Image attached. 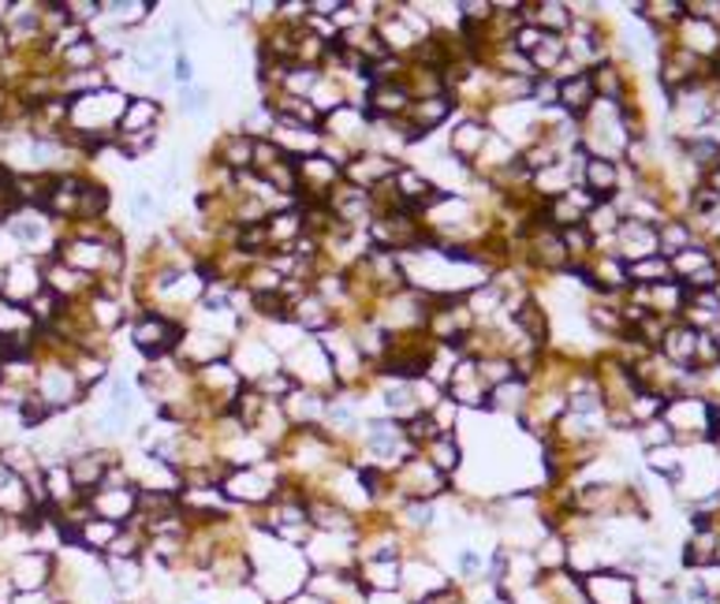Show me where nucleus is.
<instances>
[{
  "mask_svg": "<svg viewBox=\"0 0 720 604\" xmlns=\"http://www.w3.org/2000/svg\"><path fill=\"white\" fill-rule=\"evenodd\" d=\"M589 604H643L638 597V579L619 567H602L583 579Z\"/></svg>",
  "mask_w": 720,
  "mask_h": 604,
  "instance_id": "nucleus-1",
  "label": "nucleus"
},
{
  "mask_svg": "<svg viewBox=\"0 0 720 604\" xmlns=\"http://www.w3.org/2000/svg\"><path fill=\"white\" fill-rule=\"evenodd\" d=\"M56 575V560L53 552L45 549H27L8 563V582H12L15 593H34V590H45L49 582Z\"/></svg>",
  "mask_w": 720,
  "mask_h": 604,
  "instance_id": "nucleus-2",
  "label": "nucleus"
},
{
  "mask_svg": "<svg viewBox=\"0 0 720 604\" xmlns=\"http://www.w3.org/2000/svg\"><path fill=\"white\" fill-rule=\"evenodd\" d=\"M176 344H179V325H173V321L161 317V314H146L135 325V347L149 358L168 355Z\"/></svg>",
  "mask_w": 720,
  "mask_h": 604,
  "instance_id": "nucleus-3",
  "label": "nucleus"
},
{
  "mask_svg": "<svg viewBox=\"0 0 720 604\" xmlns=\"http://www.w3.org/2000/svg\"><path fill=\"white\" fill-rule=\"evenodd\" d=\"M613 243H616V258H624L627 265H635V261L657 254V228L638 225V220H624Z\"/></svg>",
  "mask_w": 720,
  "mask_h": 604,
  "instance_id": "nucleus-4",
  "label": "nucleus"
},
{
  "mask_svg": "<svg viewBox=\"0 0 720 604\" xmlns=\"http://www.w3.org/2000/svg\"><path fill=\"white\" fill-rule=\"evenodd\" d=\"M717 563V527L713 522H691V533L684 541V567L702 571Z\"/></svg>",
  "mask_w": 720,
  "mask_h": 604,
  "instance_id": "nucleus-5",
  "label": "nucleus"
},
{
  "mask_svg": "<svg viewBox=\"0 0 720 604\" xmlns=\"http://www.w3.org/2000/svg\"><path fill=\"white\" fill-rule=\"evenodd\" d=\"M225 492L232 500H247V503H269L276 492V481L262 475V470H236L232 478L225 481Z\"/></svg>",
  "mask_w": 720,
  "mask_h": 604,
  "instance_id": "nucleus-6",
  "label": "nucleus"
},
{
  "mask_svg": "<svg viewBox=\"0 0 720 604\" xmlns=\"http://www.w3.org/2000/svg\"><path fill=\"white\" fill-rule=\"evenodd\" d=\"M411 90L404 83H382V86H369V108L382 116H399L411 108Z\"/></svg>",
  "mask_w": 720,
  "mask_h": 604,
  "instance_id": "nucleus-7",
  "label": "nucleus"
},
{
  "mask_svg": "<svg viewBox=\"0 0 720 604\" xmlns=\"http://www.w3.org/2000/svg\"><path fill=\"white\" fill-rule=\"evenodd\" d=\"M691 243H695V231L684 217H672V220H665V225L657 228V254H661V258H676L679 250H687Z\"/></svg>",
  "mask_w": 720,
  "mask_h": 604,
  "instance_id": "nucleus-8",
  "label": "nucleus"
},
{
  "mask_svg": "<svg viewBox=\"0 0 720 604\" xmlns=\"http://www.w3.org/2000/svg\"><path fill=\"white\" fill-rule=\"evenodd\" d=\"M627 280H632L635 288H654V284H668L672 277V261L654 254V258H643L635 261V265H627Z\"/></svg>",
  "mask_w": 720,
  "mask_h": 604,
  "instance_id": "nucleus-9",
  "label": "nucleus"
},
{
  "mask_svg": "<svg viewBox=\"0 0 720 604\" xmlns=\"http://www.w3.org/2000/svg\"><path fill=\"white\" fill-rule=\"evenodd\" d=\"M157 116H161V108H157L149 97H138V101H127L119 127H124V135H143V131H154Z\"/></svg>",
  "mask_w": 720,
  "mask_h": 604,
  "instance_id": "nucleus-10",
  "label": "nucleus"
},
{
  "mask_svg": "<svg viewBox=\"0 0 720 604\" xmlns=\"http://www.w3.org/2000/svg\"><path fill=\"white\" fill-rule=\"evenodd\" d=\"M124 527H116V522H105V519H94L90 516L83 527H79V545L83 549H97V552H108V545L116 541V533Z\"/></svg>",
  "mask_w": 720,
  "mask_h": 604,
  "instance_id": "nucleus-11",
  "label": "nucleus"
},
{
  "mask_svg": "<svg viewBox=\"0 0 720 604\" xmlns=\"http://www.w3.org/2000/svg\"><path fill=\"white\" fill-rule=\"evenodd\" d=\"M668 261H672V277L679 280V284H684L687 277H695L698 269H706L709 261H713V250L702 247V243H691V247L679 250V254H676V258H668Z\"/></svg>",
  "mask_w": 720,
  "mask_h": 604,
  "instance_id": "nucleus-12",
  "label": "nucleus"
},
{
  "mask_svg": "<svg viewBox=\"0 0 720 604\" xmlns=\"http://www.w3.org/2000/svg\"><path fill=\"white\" fill-rule=\"evenodd\" d=\"M426 448H429V459H426V462H429V467H434V470H441L445 478L459 467V445H456L452 433H441V437L429 440Z\"/></svg>",
  "mask_w": 720,
  "mask_h": 604,
  "instance_id": "nucleus-13",
  "label": "nucleus"
},
{
  "mask_svg": "<svg viewBox=\"0 0 720 604\" xmlns=\"http://www.w3.org/2000/svg\"><path fill=\"white\" fill-rule=\"evenodd\" d=\"M254 160V138L247 135H228L221 143V165L228 168H250Z\"/></svg>",
  "mask_w": 720,
  "mask_h": 604,
  "instance_id": "nucleus-14",
  "label": "nucleus"
},
{
  "mask_svg": "<svg viewBox=\"0 0 720 604\" xmlns=\"http://www.w3.org/2000/svg\"><path fill=\"white\" fill-rule=\"evenodd\" d=\"M489 143V131L486 127H478V124H467V127H459L456 131V138H452V149L459 157H474L478 149H486Z\"/></svg>",
  "mask_w": 720,
  "mask_h": 604,
  "instance_id": "nucleus-15",
  "label": "nucleus"
},
{
  "mask_svg": "<svg viewBox=\"0 0 720 604\" xmlns=\"http://www.w3.org/2000/svg\"><path fill=\"white\" fill-rule=\"evenodd\" d=\"M635 433H638V445H643L646 451L676 445V437H672V429H668V421H665V418L646 421V426H638Z\"/></svg>",
  "mask_w": 720,
  "mask_h": 604,
  "instance_id": "nucleus-16",
  "label": "nucleus"
},
{
  "mask_svg": "<svg viewBox=\"0 0 720 604\" xmlns=\"http://www.w3.org/2000/svg\"><path fill=\"white\" fill-rule=\"evenodd\" d=\"M515 325L523 329L534 344H545V310H538L534 302H526V306L515 310Z\"/></svg>",
  "mask_w": 720,
  "mask_h": 604,
  "instance_id": "nucleus-17",
  "label": "nucleus"
},
{
  "mask_svg": "<svg viewBox=\"0 0 720 604\" xmlns=\"http://www.w3.org/2000/svg\"><path fill=\"white\" fill-rule=\"evenodd\" d=\"M75 385H79L75 374H45V381H42L45 403H49V407H60V403H67V399H72Z\"/></svg>",
  "mask_w": 720,
  "mask_h": 604,
  "instance_id": "nucleus-18",
  "label": "nucleus"
},
{
  "mask_svg": "<svg viewBox=\"0 0 720 604\" xmlns=\"http://www.w3.org/2000/svg\"><path fill=\"white\" fill-rule=\"evenodd\" d=\"M108 575H113V590H135L143 571H138V560H108Z\"/></svg>",
  "mask_w": 720,
  "mask_h": 604,
  "instance_id": "nucleus-19",
  "label": "nucleus"
},
{
  "mask_svg": "<svg viewBox=\"0 0 720 604\" xmlns=\"http://www.w3.org/2000/svg\"><path fill=\"white\" fill-rule=\"evenodd\" d=\"M64 60L75 67V72H90V64H94V60H97V49H94V42H90V38H86V42H79V45L67 49Z\"/></svg>",
  "mask_w": 720,
  "mask_h": 604,
  "instance_id": "nucleus-20",
  "label": "nucleus"
},
{
  "mask_svg": "<svg viewBox=\"0 0 720 604\" xmlns=\"http://www.w3.org/2000/svg\"><path fill=\"white\" fill-rule=\"evenodd\" d=\"M456 567H459V575H463V579H474L478 571L486 567V560H482V552H478V549H459Z\"/></svg>",
  "mask_w": 720,
  "mask_h": 604,
  "instance_id": "nucleus-21",
  "label": "nucleus"
},
{
  "mask_svg": "<svg viewBox=\"0 0 720 604\" xmlns=\"http://www.w3.org/2000/svg\"><path fill=\"white\" fill-rule=\"evenodd\" d=\"M434 519H437V511H434V503H426V500H415L411 508H407V522H411L415 530H429L434 527Z\"/></svg>",
  "mask_w": 720,
  "mask_h": 604,
  "instance_id": "nucleus-22",
  "label": "nucleus"
},
{
  "mask_svg": "<svg viewBox=\"0 0 720 604\" xmlns=\"http://www.w3.org/2000/svg\"><path fill=\"white\" fill-rule=\"evenodd\" d=\"M206 101H209L206 90H187V94H184V113H202Z\"/></svg>",
  "mask_w": 720,
  "mask_h": 604,
  "instance_id": "nucleus-23",
  "label": "nucleus"
},
{
  "mask_svg": "<svg viewBox=\"0 0 720 604\" xmlns=\"http://www.w3.org/2000/svg\"><path fill=\"white\" fill-rule=\"evenodd\" d=\"M12 604H56L49 597V590H34V593H15Z\"/></svg>",
  "mask_w": 720,
  "mask_h": 604,
  "instance_id": "nucleus-24",
  "label": "nucleus"
},
{
  "mask_svg": "<svg viewBox=\"0 0 720 604\" xmlns=\"http://www.w3.org/2000/svg\"><path fill=\"white\" fill-rule=\"evenodd\" d=\"M195 72H191V60H187L184 53H176V83H191Z\"/></svg>",
  "mask_w": 720,
  "mask_h": 604,
  "instance_id": "nucleus-25",
  "label": "nucleus"
},
{
  "mask_svg": "<svg viewBox=\"0 0 720 604\" xmlns=\"http://www.w3.org/2000/svg\"><path fill=\"white\" fill-rule=\"evenodd\" d=\"M702 187L709 190V195H717V198H720V165H717V168H709V173L702 176Z\"/></svg>",
  "mask_w": 720,
  "mask_h": 604,
  "instance_id": "nucleus-26",
  "label": "nucleus"
},
{
  "mask_svg": "<svg viewBox=\"0 0 720 604\" xmlns=\"http://www.w3.org/2000/svg\"><path fill=\"white\" fill-rule=\"evenodd\" d=\"M4 533H8V519L0 516V538H4Z\"/></svg>",
  "mask_w": 720,
  "mask_h": 604,
  "instance_id": "nucleus-27",
  "label": "nucleus"
}]
</instances>
